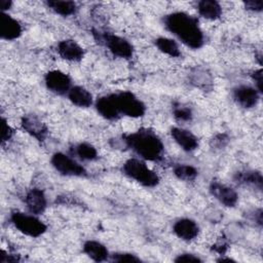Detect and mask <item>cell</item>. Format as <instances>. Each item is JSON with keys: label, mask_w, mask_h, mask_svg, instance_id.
I'll return each mask as SVG.
<instances>
[{"label": "cell", "mask_w": 263, "mask_h": 263, "mask_svg": "<svg viewBox=\"0 0 263 263\" xmlns=\"http://www.w3.org/2000/svg\"><path fill=\"white\" fill-rule=\"evenodd\" d=\"M121 172L126 178L146 188H154L160 182L158 174L139 157L126 159L122 163Z\"/></svg>", "instance_id": "obj_3"}, {"label": "cell", "mask_w": 263, "mask_h": 263, "mask_svg": "<svg viewBox=\"0 0 263 263\" xmlns=\"http://www.w3.org/2000/svg\"><path fill=\"white\" fill-rule=\"evenodd\" d=\"M261 93L252 85L239 84L232 89L233 101L243 109H251L257 106Z\"/></svg>", "instance_id": "obj_10"}, {"label": "cell", "mask_w": 263, "mask_h": 263, "mask_svg": "<svg viewBox=\"0 0 263 263\" xmlns=\"http://www.w3.org/2000/svg\"><path fill=\"white\" fill-rule=\"evenodd\" d=\"M93 106L97 113L106 120L116 121L121 117L118 111L113 92L108 95H103L97 98L95 100Z\"/></svg>", "instance_id": "obj_15"}, {"label": "cell", "mask_w": 263, "mask_h": 263, "mask_svg": "<svg viewBox=\"0 0 263 263\" xmlns=\"http://www.w3.org/2000/svg\"><path fill=\"white\" fill-rule=\"evenodd\" d=\"M70 103L78 108H89L95 104L92 93L82 85H73L67 96Z\"/></svg>", "instance_id": "obj_18"}, {"label": "cell", "mask_w": 263, "mask_h": 263, "mask_svg": "<svg viewBox=\"0 0 263 263\" xmlns=\"http://www.w3.org/2000/svg\"><path fill=\"white\" fill-rule=\"evenodd\" d=\"M46 6L53 11L55 14L61 16H71L76 13L78 7L76 2L74 1H63V0H54L45 2Z\"/></svg>", "instance_id": "obj_24"}, {"label": "cell", "mask_w": 263, "mask_h": 263, "mask_svg": "<svg viewBox=\"0 0 263 263\" xmlns=\"http://www.w3.org/2000/svg\"><path fill=\"white\" fill-rule=\"evenodd\" d=\"M162 24L166 31L190 49L197 50L205 43V36L198 18L186 11L177 10L165 14Z\"/></svg>", "instance_id": "obj_1"}, {"label": "cell", "mask_w": 263, "mask_h": 263, "mask_svg": "<svg viewBox=\"0 0 263 263\" xmlns=\"http://www.w3.org/2000/svg\"><path fill=\"white\" fill-rule=\"evenodd\" d=\"M109 260L113 261V262H132V263H138L141 262V258L139 256H137L136 254L129 253V252H115L110 254V258Z\"/></svg>", "instance_id": "obj_27"}, {"label": "cell", "mask_w": 263, "mask_h": 263, "mask_svg": "<svg viewBox=\"0 0 263 263\" xmlns=\"http://www.w3.org/2000/svg\"><path fill=\"white\" fill-rule=\"evenodd\" d=\"M198 14L208 21H217L222 16L223 9L220 2L216 0H201L196 3Z\"/></svg>", "instance_id": "obj_20"}, {"label": "cell", "mask_w": 263, "mask_h": 263, "mask_svg": "<svg viewBox=\"0 0 263 263\" xmlns=\"http://www.w3.org/2000/svg\"><path fill=\"white\" fill-rule=\"evenodd\" d=\"M57 52L61 59L71 62L78 63L84 58V48L74 39H63L57 44Z\"/></svg>", "instance_id": "obj_16"}, {"label": "cell", "mask_w": 263, "mask_h": 263, "mask_svg": "<svg viewBox=\"0 0 263 263\" xmlns=\"http://www.w3.org/2000/svg\"><path fill=\"white\" fill-rule=\"evenodd\" d=\"M251 78L254 81V87L262 95L263 92V72L262 69L259 68L257 70H254L251 73Z\"/></svg>", "instance_id": "obj_30"}, {"label": "cell", "mask_w": 263, "mask_h": 263, "mask_svg": "<svg viewBox=\"0 0 263 263\" xmlns=\"http://www.w3.org/2000/svg\"><path fill=\"white\" fill-rule=\"evenodd\" d=\"M243 7L251 12H261L263 10V1L262 0H250L243 2Z\"/></svg>", "instance_id": "obj_31"}, {"label": "cell", "mask_w": 263, "mask_h": 263, "mask_svg": "<svg viewBox=\"0 0 263 263\" xmlns=\"http://www.w3.org/2000/svg\"><path fill=\"white\" fill-rule=\"evenodd\" d=\"M173 116L176 121L180 123H187L192 120L193 112L190 107L183 104H178L173 108Z\"/></svg>", "instance_id": "obj_26"}, {"label": "cell", "mask_w": 263, "mask_h": 263, "mask_svg": "<svg viewBox=\"0 0 263 263\" xmlns=\"http://www.w3.org/2000/svg\"><path fill=\"white\" fill-rule=\"evenodd\" d=\"M175 262H202V259L197 255V254H194V253H191V252H184V253H181L179 255L176 256V258L174 259Z\"/></svg>", "instance_id": "obj_29"}, {"label": "cell", "mask_w": 263, "mask_h": 263, "mask_svg": "<svg viewBox=\"0 0 263 263\" xmlns=\"http://www.w3.org/2000/svg\"><path fill=\"white\" fill-rule=\"evenodd\" d=\"M173 233L183 241H192L199 235V225L198 223L188 217H183L177 219L172 226Z\"/></svg>", "instance_id": "obj_12"}, {"label": "cell", "mask_w": 263, "mask_h": 263, "mask_svg": "<svg viewBox=\"0 0 263 263\" xmlns=\"http://www.w3.org/2000/svg\"><path fill=\"white\" fill-rule=\"evenodd\" d=\"M12 226L22 234L31 238H38L47 231V225L32 213L14 211L9 216Z\"/></svg>", "instance_id": "obj_4"}, {"label": "cell", "mask_w": 263, "mask_h": 263, "mask_svg": "<svg viewBox=\"0 0 263 263\" xmlns=\"http://www.w3.org/2000/svg\"><path fill=\"white\" fill-rule=\"evenodd\" d=\"M24 32L23 25L8 12L0 13V37L5 41L18 39Z\"/></svg>", "instance_id": "obj_14"}, {"label": "cell", "mask_w": 263, "mask_h": 263, "mask_svg": "<svg viewBox=\"0 0 263 263\" xmlns=\"http://www.w3.org/2000/svg\"><path fill=\"white\" fill-rule=\"evenodd\" d=\"M14 135V130L12 126L9 124L8 120L2 116L1 117V143L4 145L5 143H8Z\"/></svg>", "instance_id": "obj_28"}, {"label": "cell", "mask_w": 263, "mask_h": 263, "mask_svg": "<svg viewBox=\"0 0 263 263\" xmlns=\"http://www.w3.org/2000/svg\"><path fill=\"white\" fill-rule=\"evenodd\" d=\"M113 93L121 116L137 119L143 117L146 114L147 107L145 103L133 91L121 90Z\"/></svg>", "instance_id": "obj_6"}, {"label": "cell", "mask_w": 263, "mask_h": 263, "mask_svg": "<svg viewBox=\"0 0 263 263\" xmlns=\"http://www.w3.org/2000/svg\"><path fill=\"white\" fill-rule=\"evenodd\" d=\"M170 134L174 142L187 153H191L198 149L199 140L189 129L183 126H173L170 129Z\"/></svg>", "instance_id": "obj_13"}, {"label": "cell", "mask_w": 263, "mask_h": 263, "mask_svg": "<svg viewBox=\"0 0 263 263\" xmlns=\"http://www.w3.org/2000/svg\"><path fill=\"white\" fill-rule=\"evenodd\" d=\"M93 36L100 43L104 44L106 48L116 58L129 60L134 55V45L126 38L109 32L93 31Z\"/></svg>", "instance_id": "obj_5"}, {"label": "cell", "mask_w": 263, "mask_h": 263, "mask_svg": "<svg viewBox=\"0 0 263 263\" xmlns=\"http://www.w3.org/2000/svg\"><path fill=\"white\" fill-rule=\"evenodd\" d=\"M228 143V137L225 134H218L212 140V146L216 148L225 147Z\"/></svg>", "instance_id": "obj_32"}, {"label": "cell", "mask_w": 263, "mask_h": 263, "mask_svg": "<svg viewBox=\"0 0 263 263\" xmlns=\"http://www.w3.org/2000/svg\"><path fill=\"white\" fill-rule=\"evenodd\" d=\"M234 181L240 185L250 186L259 191L262 190L263 187V177L261 172L256 170H245L237 172L234 175Z\"/></svg>", "instance_id": "obj_21"}, {"label": "cell", "mask_w": 263, "mask_h": 263, "mask_svg": "<svg viewBox=\"0 0 263 263\" xmlns=\"http://www.w3.org/2000/svg\"><path fill=\"white\" fill-rule=\"evenodd\" d=\"M154 45L161 53L170 58H180L182 55L179 43L174 38L159 36L154 40Z\"/></svg>", "instance_id": "obj_23"}, {"label": "cell", "mask_w": 263, "mask_h": 263, "mask_svg": "<svg viewBox=\"0 0 263 263\" xmlns=\"http://www.w3.org/2000/svg\"><path fill=\"white\" fill-rule=\"evenodd\" d=\"M174 176L183 182H192L198 176V170L188 163H178L173 168Z\"/></svg>", "instance_id": "obj_25"}, {"label": "cell", "mask_w": 263, "mask_h": 263, "mask_svg": "<svg viewBox=\"0 0 263 263\" xmlns=\"http://www.w3.org/2000/svg\"><path fill=\"white\" fill-rule=\"evenodd\" d=\"M82 252L95 262H104L110 258V253L107 247L97 239L85 240L82 245Z\"/></svg>", "instance_id": "obj_19"}, {"label": "cell", "mask_w": 263, "mask_h": 263, "mask_svg": "<svg viewBox=\"0 0 263 263\" xmlns=\"http://www.w3.org/2000/svg\"><path fill=\"white\" fill-rule=\"evenodd\" d=\"M71 155L82 161H95L99 158V152L96 146L88 142H79L71 148Z\"/></svg>", "instance_id": "obj_22"}, {"label": "cell", "mask_w": 263, "mask_h": 263, "mask_svg": "<svg viewBox=\"0 0 263 263\" xmlns=\"http://www.w3.org/2000/svg\"><path fill=\"white\" fill-rule=\"evenodd\" d=\"M43 81L47 90L57 96H67L68 91L73 86L69 74L58 69L47 71L44 74Z\"/></svg>", "instance_id": "obj_8"}, {"label": "cell", "mask_w": 263, "mask_h": 263, "mask_svg": "<svg viewBox=\"0 0 263 263\" xmlns=\"http://www.w3.org/2000/svg\"><path fill=\"white\" fill-rule=\"evenodd\" d=\"M120 143L145 161L158 162L164 155L162 140L154 130L148 127H141L135 132L122 135Z\"/></svg>", "instance_id": "obj_2"}, {"label": "cell", "mask_w": 263, "mask_h": 263, "mask_svg": "<svg viewBox=\"0 0 263 263\" xmlns=\"http://www.w3.org/2000/svg\"><path fill=\"white\" fill-rule=\"evenodd\" d=\"M12 1L10 0H0V10L1 12H8L12 6Z\"/></svg>", "instance_id": "obj_33"}, {"label": "cell", "mask_w": 263, "mask_h": 263, "mask_svg": "<svg viewBox=\"0 0 263 263\" xmlns=\"http://www.w3.org/2000/svg\"><path fill=\"white\" fill-rule=\"evenodd\" d=\"M24 202L29 213L38 216L42 215L47 209V197L44 191L37 187H33L26 192Z\"/></svg>", "instance_id": "obj_17"}, {"label": "cell", "mask_w": 263, "mask_h": 263, "mask_svg": "<svg viewBox=\"0 0 263 263\" xmlns=\"http://www.w3.org/2000/svg\"><path fill=\"white\" fill-rule=\"evenodd\" d=\"M209 192L219 203L226 208H233L238 201L236 190L219 181H212L209 186Z\"/></svg>", "instance_id": "obj_9"}, {"label": "cell", "mask_w": 263, "mask_h": 263, "mask_svg": "<svg viewBox=\"0 0 263 263\" xmlns=\"http://www.w3.org/2000/svg\"><path fill=\"white\" fill-rule=\"evenodd\" d=\"M21 127L38 142H44L48 135L47 125L36 115L26 114L21 118Z\"/></svg>", "instance_id": "obj_11"}, {"label": "cell", "mask_w": 263, "mask_h": 263, "mask_svg": "<svg viewBox=\"0 0 263 263\" xmlns=\"http://www.w3.org/2000/svg\"><path fill=\"white\" fill-rule=\"evenodd\" d=\"M50 164L57 173L65 177L84 178L87 176V171L77 158L65 152H54L50 157Z\"/></svg>", "instance_id": "obj_7"}]
</instances>
